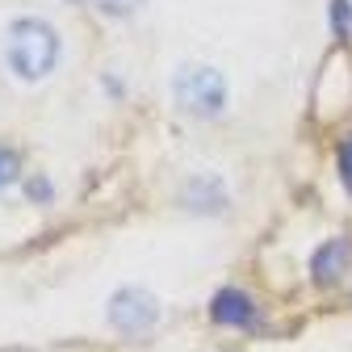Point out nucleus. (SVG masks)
<instances>
[{
  "label": "nucleus",
  "instance_id": "f257e3e1",
  "mask_svg": "<svg viewBox=\"0 0 352 352\" xmlns=\"http://www.w3.org/2000/svg\"><path fill=\"white\" fill-rule=\"evenodd\" d=\"M59 59V34L47 25V21H38V17H21L9 25V63L21 80H42V76H51Z\"/></svg>",
  "mask_w": 352,
  "mask_h": 352
},
{
  "label": "nucleus",
  "instance_id": "f03ea898",
  "mask_svg": "<svg viewBox=\"0 0 352 352\" xmlns=\"http://www.w3.org/2000/svg\"><path fill=\"white\" fill-rule=\"evenodd\" d=\"M172 97L181 101V109L193 113V118H218V113H223V105H227V80L218 76L214 67L189 63V67L176 72Z\"/></svg>",
  "mask_w": 352,
  "mask_h": 352
},
{
  "label": "nucleus",
  "instance_id": "7ed1b4c3",
  "mask_svg": "<svg viewBox=\"0 0 352 352\" xmlns=\"http://www.w3.org/2000/svg\"><path fill=\"white\" fill-rule=\"evenodd\" d=\"M160 319V302L151 289H139V285H126L109 298V323L126 336H139L147 331L151 323Z\"/></svg>",
  "mask_w": 352,
  "mask_h": 352
},
{
  "label": "nucleus",
  "instance_id": "20e7f679",
  "mask_svg": "<svg viewBox=\"0 0 352 352\" xmlns=\"http://www.w3.org/2000/svg\"><path fill=\"white\" fill-rule=\"evenodd\" d=\"M210 319L223 327H252L256 323V306L243 289H218L210 302Z\"/></svg>",
  "mask_w": 352,
  "mask_h": 352
},
{
  "label": "nucleus",
  "instance_id": "39448f33",
  "mask_svg": "<svg viewBox=\"0 0 352 352\" xmlns=\"http://www.w3.org/2000/svg\"><path fill=\"white\" fill-rule=\"evenodd\" d=\"M348 239H327L319 252H315V260H311V273H315V281L319 285H331L340 273H344V264H348Z\"/></svg>",
  "mask_w": 352,
  "mask_h": 352
},
{
  "label": "nucleus",
  "instance_id": "423d86ee",
  "mask_svg": "<svg viewBox=\"0 0 352 352\" xmlns=\"http://www.w3.org/2000/svg\"><path fill=\"white\" fill-rule=\"evenodd\" d=\"M93 5H97L105 17H126V13H135L143 0H93Z\"/></svg>",
  "mask_w": 352,
  "mask_h": 352
},
{
  "label": "nucleus",
  "instance_id": "0eeeda50",
  "mask_svg": "<svg viewBox=\"0 0 352 352\" xmlns=\"http://www.w3.org/2000/svg\"><path fill=\"white\" fill-rule=\"evenodd\" d=\"M348 25H352V5H348V0H331V30L344 34Z\"/></svg>",
  "mask_w": 352,
  "mask_h": 352
},
{
  "label": "nucleus",
  "instance_id": "6e6552de",
  "mask_svg": "<svg viewBox=\"0 0 352 352\" xmlns=\"http://www.w3.org/2000/svg\"><path fill=\"white\" fill-rule=\"evenodd\" d=\"M340 176H344V185L352 193V139H344V147H340Z\"/></svg>",
  "mask_w": 352,
  "mask_h": 352
},
{
  "label": "nucleus",
  "instance_id": "1a4fd4ad",
  "mask_svg": "<svg viewBox=\"0 0 352 352\" xmlns=\"http://www.w3.org/2000/svg\"><path fill=\"white\" fill-rule=\"evenodd\" d=\"M13 176H17V155L0 147V185H9Z\"/></svg>",
  "mask_w": 352,
  "mask_h": 352
},
{
  "label": "nucleus",
  "instance_id": "9d476101",
  "mask_svg": "<svg viewBox=\"0 0 352 352\" xmlns=\"http://www.w3.org/2000/svg\"><path fill=\"white\" fill-rule=\"evenodd\" d=\"M25 189H30V197H42V201L51 197V185H47V181H38V176H34V181H30Z\"/></svg>",
  "mask_w": 352,
  "mask_h": 352
}]
</instances>
